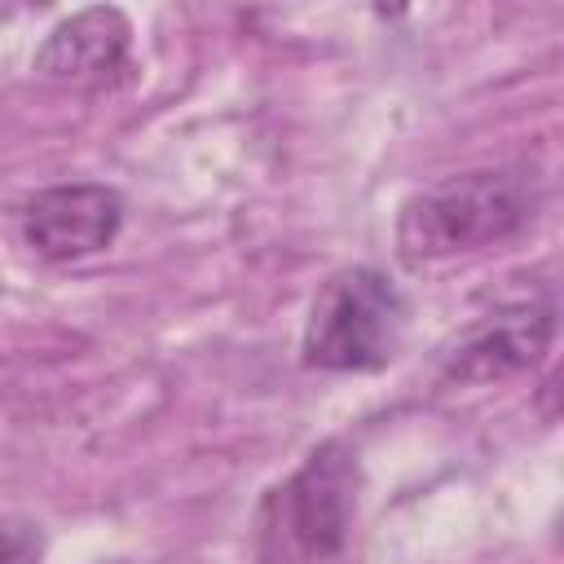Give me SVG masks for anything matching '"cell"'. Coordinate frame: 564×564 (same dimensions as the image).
I'll return each instance as SVG.
<instances>
[{
  "label": "cell",
  "mask_w": 564,
  "mask_h": 564,
  "mask_svg": "<svg viewBox=\"0 0 564 564\" xmlns=\"http://www.w3.org/2000/svg\"><path fill=\"white\" fill-rule=\"evenodd\" d=\"M405 335V300L379 269L335 273L304 326V366L317 370H379L397 357Z\"/></svg>",
  "instance_id": "cell-2"
},
{
  "label": "cell",
  "mask_w": 564,
  "mask_h": 564,
  "mask_svg": "<svg viewBox=\"0 0 564 564\" xmlns=\"http://www.w3.org/2000/svg\"><path fill=\"white\" fill-rule=\"evenodd\" d=\"M533 216V181L520 167L445 176L405 198L397 247L405 264H436L511 238Z\"/></svg>",
  "instance_id": "cell-1"
},
{
  "label": "cell",
  "mask_w": 564,
  "mask_h": 564,
  "mask_svg": "<svg viewBox=\"0 0 564 564\" xmlns=\"http://www.w3.org/2000/svg\"><path fill=\"white\" fill-rule=\"evenodd\" d=\"M132 44V22L115 4L79 9L62 18L35 48V70L57 84H106Z\"/></svg>",
  "instance_id": "cell-6"
},
{
  "label": "cell",
  "mask_w": 564,
  "mask_h": 564,
  "mask_svg": "<svg viewBox=\"0 0 564 564\" xmlns=\"http://www.w3.org/2000/svg\"><path fill=\"white\" fill-rule=\"evenodd\" d=\"M123 198L110 185H53L22 207V238L44 260H84L115 242Z\"/></svg>",
  "instance_id": "cell-4"
},
{
  "label": "cell",
  "mask_w": 564,
  "mask_h": 564,
  "mask_svg": "<svg viewBox=\"0 0 564 564\" xmlns=\"http://www.w3.org/2000/svg\"><path fill=\"white\" fill-rule=\"evenodd\" d=\"M551 330H555L551 300L502 304L458 335V344L445 352V370L449 379H463V383H485V379L529 370L542 361Z\"/></svg>",
  "instance_id": "cell-5"
},
{
  "label": "cell",
  "mask_w": 564,
  "mask_h": 564,
  "mask_svg": "<svg viewBox=\"0 0 564 564\" xmlns=\"http://www.w3.org/2000/svg\"><path fill=\"white\" fill-rule=\"evenodd\" d=\"M40 529L26 520H0V564H40Z\"/></svg>",
  "instance_id": "cell-7"
},
{
  "label": "cell",
  "mask_w": 564,
  "mask_h": 564,
  "mask_svg": "<svg viewBox=\"0 0 564 564\" xmlns=\"http://www.w3.org/2000/svg\"><path fill=\"white\" fill-rule=\"evenodd\" d=\"M357 511V458L348 445H317L264 507V560L313 564L344 546Z\"/></svg>",
  "instance_id": "cell-3"
}]
</instances>
